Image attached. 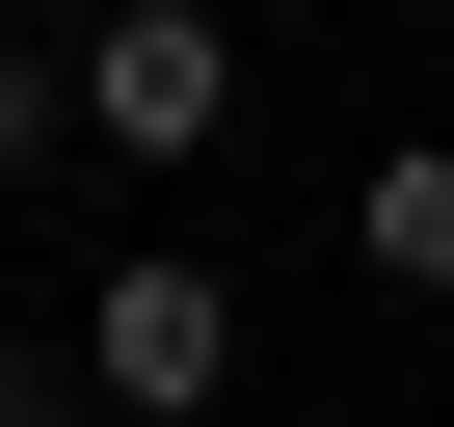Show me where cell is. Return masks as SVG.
I'll return each instance as SVG.
<instances>
[{"label": "cell", "mask_w": 454, "mask_h": 427, "mask_svg": "<svg viewBox=\"0 0 454 427\" xmlns=\"http://www.w3.org/2000/svg\"><path fill=\"white\" fill-rule=\"evenodd\" d=\"M81 374H107V427H214V400H241V268H214V241H107Z\"/></svg>", "instance_id": "1"}, {"label": "cell", "mask_w": 454, "mask_h": 427, "mask_svg": "<svg viewBox=\"0 0 454 427\" xmlns=\"http://www.w3.org/2000/svg\"><path fill=\"white\" fill-rule=\"evenodd\" d=\"M81 134L107 160H214L241 134V27L214 0H81Z\"/></svg>", "instance_id": "2"}, {"label": "cell", "mask_w": 454, "mask_h": 427, "mask_svg": "<svg viewBox=\"0 0 454 427\" xmlns=\"http://www.w3.org/2000/svg\"><path fill=\"white\" fill-rule=\"evenodd\" d=\"M348 268H374V294H454V134H401V160L348 187Z\"/></svg>", "instance_id": "3"}, {"label": "cell", "mask_w": 454, "mask_h": 427, "mask_svg": "<svg viewBox=\"0 0 454 427\" xmlns=\"http://www.w3.org/2000/svg\"><path fill=\"white\" fill-rule=\"evenodd\" d=\"M0 160H81V27H0Z\"/></svg>", "instance_id": "4"}, {"label": "cell", "mask_w": 454, "mask_h": 427, "mask_svg": "<svg viewBox=\"0 0 454 427\" xmlns=\"http://www.w3.org/2000/svg\"><path fill=\"white\" fill-rule=\"evenodd\" d=\"M0 427H107V374H27V347H0Z\"/></svg>", "instance_id": "5"}]
</instances>
